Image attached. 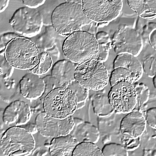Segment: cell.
Instances as JSON below:
<instances>
[{
    "label": "cell",
    "mask_w": 156,
    "mask_h": 156,
    "mask_svg": "<svg viewBox=\"0 0 156 156\" xmlns=\"http://www.w3.org/2000/svg\"><path fill=\"white\" fill-rule=\"evenodd\" d=\"M62 51L67 60L79 65L89 60H98L99 55L95 37L86 31L76 32L67 37L64 41Z\"/></svg>",
    "instance_id": "7a4b0ae2"
},
{
    "label": "cell",
    "mask_w": 156,
    "mask_h": 156,
    "mask_svg": "<svg viewBox=\"0 0 156 156\" xmlns=\"http://www.w3.org/2000/svg\"><path fill=\"white\" fill-rule=\"evenodd\" d=\"M95 37L99 45V55L98 61L103 63L108 57L110 49L112 46V40L108 33L100 31L96 35Z\"/></svg>",
    "instance_id": "603a6c76"
},
{
    "label": "cell",
    "mask_w": 156,
    "mask_h": 156,
    "mask_svg": "<svg viewBox=\"0 0 156 156\" xmlns=\"http://www.w3.org/2000/svg\"><path fill=\"white\" fill-rule=\"evenodd\" d=\"M128 5L139 16L146 20L156 18V0H129Z\"/></svg>",
    "instance_id": "d6986e66"
},
{
    "label": "cell",
    "mask_w": 156,
    "mask_h": 156,
    "mask_svg": "<svg viewBox=\"0 0 156 156\" xmlns=\"http://www.w3.org/2000/svg\"><path fill=\"white\" fill-rule=\"evenodd\" d=\"M31 111L25 101L16 100L5 108L3 114V121L10 127L25 125L30 120Z\"/></svg>",
    "instance_id": "7c38bea8"
},
{
    "label": "cell",
    "mask_w": 156,
    "mask_h": 156,
    "mask_svg": "<svg viewBox=\"0 0 156 156\" xmlns=\"http://www.w3.org/2000/svg\"><path fill=\"white\" fill-rule=\"evenodd\" d=\"M111 87L120 82H127L133 84V77L128 69L123 67L115 68L112 71L109 80Z\"/></svg>",
    "instance_id": "484cf974"
},
{
    "label": "cell",
    "mask_w": 156,
    "mask_h": 156,
    "mask_svg": "<svg viewBox=\"0 0 156 156\" xmlns=\"http://www.w3.org/2000/svg\"><path fill=\"white\" fill-rule=\"evenodd\" d=\"M14 67L9 64L5 58L1 57V76L3 80H6L10 77L13 74Z\"/></svg>",
    "instance_id": "1f68e13d"
},
{
    "label": "cell",
    "mask_w": 156,
    "mask_h": 156,
    "mask_svg": "<svg viewBox=\"0 0 156 156\" xmlns=\"http://www.w3.org/2000/svg\"><path fill=\"white\" fill-rule=\"evenodd\" d=\"M103 156H128V151L122 144L110 143L106 144L101 150Z\"/></svg>",
    "instance_id": "f1b7e54d"
},
{
    "label": "cell",
    "mask_w": 156,
    "mask_h": 156,
    "mask_svg": "<svg viewBox=\"0 0 156 156\" xmlns=\"http://www.w3.org/2000/svg\"><path fill=\"white\" fill-rule=\"evenodd\" d=\"M26 7L28 8L36 9L40 6L43 5L45 1V0H23L22 1Z\"/></svg>",
    "instance_id": "d590c367"
},
{
    "label": "cell",
    "mask_w": 156,
    "mask_h": 156,
    "mask_svg": "<svg viewBox=\"0 0 156 156\" xmlns=\"http://www.w3.org/2000/svg\"><path fill=\"white\" fill-rule=\"evenodd\" d=\"M79 143L71 134L53 138L48 147L49 154L52 156H72Z\"/></svg>",
    "instance_id": "2e32d148"
},
{
    "label": "cell",
    "mask_w": 156,
    "mask_h": 156,
    "mask_svg": "<svg viewBox=\"0 0 156 156\" xmlns=\"http://www.w3.org/2000/svg\"><path fill=\"white\" fill-rule=\"evenodd\" d=\"M35 124L41 135L52 138L70 134L75 125L72 115L61 120L49 116L44 111L37 115Z\"/></svg>",
    "instance_id": "8fae6325"
},
{
    "label": "cell",
    "mask_w": 156,
    "mask_h": 156,
    "mask_svg": "<svg viewBox=\"0 0 156 156\" xmlns=\"http://www.w3.org/2000/svg\"><path fill=\"white\" fill-rule=\"evenodd\" d=\"M52 25L59 35L67 37L76 32L86 31L92 24L82 8V2L66 1L57 6L51 16Z\"/></svg>",
    "instance_id": "6da1fadb"
},
{
    "label": "cell",
    "mask_w": 156,
    "mask_h": 156,
    "mask_svg": "<svg viewBox=\"0 0 156 156\" xmlns=\"http://www.w3.org/2000/svg\"><path fill=\"white\" fill-rule=\"evenodd\" d=\"M44 111L49 116L64 119L73 115L77 110V98L68 87H59L52 90L45 98Z\"/></svg>",
    "instance_id": "277c9868"
},
{
    "label": "cell",
    "mask_w": 156,
    "mask_h": 156,
    "mask_svg": "<svg viewBox=\"0 0 156 156\" xmlns=\"http://www.w3.org/2000/svg\"><path fill=\"white\" fill-rule=\"evenodd\" d=\"M144 73L150 78L156 75V54H150L143 58L141 62Z\"/></svg>",
    "instance_id": "f546056e"
},
{
    "label": "cell",
    "mask_w": 156,
    "mask_h": 156,
    "mask_svg": "<svg viewBox=\"0 0 156 156\" xmlns=\"http://www.w3.org/2000/svg\"><path fill=\"white\" fill-rule=\"evenodd\" d=\"M146 117H145L146 123L150 127L153 129H156V108L152 107L146 111Z\"/></svg>",
    "instance_id": "e575fe53"
},
{
    "label": "cell",
    "mask_w": 156,
    "mask_h": 156,
    "mask_svg": "<svg viewBox=\"0 0 156 156\" xmlns=\"http://www.w3.org/2000/svg\"><path fill=\"white\" fill-rule=\"evenodd\" d=\"M74 78L83 87L95 91L104 90L109 80L108 71L103 63L95 59L79 65L76 69Z\"/></svg>",
    "instance_id": "8992f818"
},
{
    "label": "cell",
    "mask_w": 156,
    "mask_h": 156,
    "mask_svg": "<svg viewBox=\"0 0 156 156\" xmlns=\"http://www.w3.org/2000/svg\"><path fill=\"white\" fill-rule=\"evenodd\" d=\"M108 96L111 106L118 114L132 112L136 104V93L133 84L120 82L112 86Z\"/></svg>",
    "instance_id": "30bf717a"
},
{
    "label": "cell",
    "mask_w": 156,
    "mask_h": 156,
    "mask_svg": "<svg viewBox=\"0 0 156 156\" xmlns=\"http://www.w3.org/2000/svg\"><path fill=\"white\" fill-rule=\"evenodd\" d=\"M53 64L52 57L48 53L42 52L40 53V59L37 64L29 72L38 75L46 74L51 68Z\"/></svg>",
    "instance_id": "d4e9b609"
},
{
    "label": "cell",
    "mask_w": 156,
    "mask_h": 156,
    "mask_svg": "<svg viewBox=\"0 0 156 156\" xmlns=\"http://www.w3.org/2000/svg\"><path fill=\"white\" fill-rule=\"evenodd\" d=\"M9 0H1L0 1V12H2L5 11L8 7L9 4Z\"/></svg>",
    "instance_id": "74e56055"
},
{
    "label": "cell",
    "mask_w": 156,
    "mask_h": 156,
    "mask_svg": "<svg viewBox=\"0 0 156 156\" xmlns=\"http://www.w3.org/2000/svg\"><path fill=\"white\" fill-rule=\"evenodd\" d=\"M70 134L75 137L79 143L90 142L96 144L100 137L98 127L87 121H83L75 125Z\"/></svg>",
    "instance_id": "ac0fdd59"
},
{
    "label": "cell",
    "mask_w": 156,
    "mask_h": 156,
    "mask_svg": "<svg viewBox=\"0 0 156 156\" xmlns=\"http://www.w3.org/2000/svg\"><path fill=\"white\" fill-rule=\"evenodd\" d=\"M28 131L29 133H31V134H34L38 132L37 126L36 124H28L25 128Z\"/></svg>",
    "instance_id": "8d00e7d4"
},
{
    "label": "cell",
    "mask_w": 156,
    "mask_h": 156,
    "mask_svg": "<svg viewBox=\"0 0 156 156\" xmlns=\"http://www.w3.org/2000/svg\"><path fill=\"white\" fill-rule=\"evenodd\" d=\"M147 123L142 113L132 111L122 118L120 124V131L126 137L137 139L145 132Z\"/></svg>",
    "instance_id": "4fadbf2b"
},
{
    "label": "cell",
    "mask_w": 156,
    "mask_h": 156,
    "mask_svg": "<svg viewBox=\"0 0 156 156\" xmlns=\"http://www.w3.org/2000/svg\"><path fill=\"white\" fill-rule=\"evenodd\" d=\"M43 79L45 84V86L44 93L40 98L42 103H43L45 98L48 93L56 88L62 87L58 80L51 75L46 76L44 77Z\"/></svg>",
    "instance_id": "4dcf8cb0"
},
{
    "label": "cell",
    "mask_w": 156,
    "mask_h": 156,
    "mask_svg": "<svg viewBox=\"0 0 156 156\" xmlns=\"http://www.w3.org/2000/svg\"><path fill=\"white\" fill-rule=\"evenodd\" d=\"M123 67L130 72L133 82L139 81L142 76L143 72L141 62L137 57L128 54L118 55L113 62V69Z\"/></svg>",
    "instance_id": "e0dca14e"
},
{
    "label": "cell",
    "mask_w": 156,
    "mask_h": 156,
    "mask_svg": "<svg viewBox=\"0 0 156 156\" xmlns=\"http://www.w3.org/2000/svg\"><path fill=\"white\" fill-rule=\"evenodd\" d=\"M143 42L148 43L156 49V23L150 22L143 27L140 33Z\"/></svg>",
    "instance_id": "83f0119b"
},
{
    "label": "cell",
    "mask_w": 156,
    "mask_h": 156,
    "mask_svg": "<svg viewBox=\"0 0 156 156\" xmlns=\"http://www.w3.org/2000/svg\"><path fill=\"white\" fill-rule=\"evenodd\" d=\"M13 30L26 37H32L40 34L43 25V16L36 9L27 7L18 9L9 20Z\"/></svg>",
    "instance_id": "ba28073f"
},
{
    "label": "cell",
    "mask_w": 156,
    "mask_h": 156,
    "mask_svg": "<svg viewBox=\"0 0 156 156\" xmlns=\"http://www.w3.org/2000/svg\"><path fill=\"white\" fill-rule=\"evenodd\" d=\"M40 53L35 42L28 38L20 36L8 44L4 55L14 68L30 70L38 63Z\"/></svg>",
    "instance_id": "3957f363"
},
{
    "label": "cell",
    "mask_w": 156,
    "mask_h": 156,
    "mask_svg": "<svg viewBox=\"0 0 156 156\" xmlns=\"http://www.w3.org/2000/svg\"><path fill=\"white\" fill-rule=\"evenodd\" d=\"M21 36L15 33L9 32L6 33L1 35L0 39V51L1 55L4 54L6 47L12 40L15 38Z\"/></svg>",
    "instance_id": "d6a6232c"
},
{
    "label": "cell",
    "mask_w": 156,
    "mask_h": 156,
    "mask_svg": "<svg viewBox=\"0 0 156 156\" xmlns=\"http://www.w3.org/2000/svg\"><path fill=\"white\" fill-rule=\"evenodd\" d=\"M153 83L154 86V88L156 89V77L155 76L153 78Z\"/></svg>",
    "instance_id": "f35d334b"
},
{
    "label": "cell",
    "mask_w": 156,
    "mask_h": 156,
    "mask_svg": "<svg viewBox=\"0 0 156 156\" xmlns=\"http://www.w3.org/2000/svg\"><path fill=\"white\" fill-rule=\"evenodd\" d=\"M35 147L33 134L23 127H10L1 138V150L4 156L28 155Z\"/></svg>",
    "instance_id": "5b68a950"
},
{
    "label": "cell",
    "mask_w": 156,
    "mask_h": 156,
    "mask_svg": "<svg viewBox=\"0 0 156 156\" xmlns=\"http://www.w3.org/2000/svg\"><path fill=\"white\" fill-rule=\"evenodd\" d=\"M72 156H103L101 150L94 143L82 142L76 145Z\"/></svg>",
    "instance_id": "cb8c5ba5"
},
{
    "label": "cell",
    "mask_w": 156,
    "mask_h": 156,
    "mask_svg": "<svg viewBox=\"0 0 156 156\" xmlns=\"http://www.w3.org/2000/svg\"><path fill=\"white\" fill-rule=\"evenodd\" d=\"M40 52H45L57 59L59 57L60 51L55 44V39L45 33L35 41Z\"/></svg>",
    "instance_id": "7402d4cb"
},
{
    "label": "cell",
    "mask_w": 156,
    "mask_h": 156,
    "mask_svg": "<svg viewBox=\"0 0 156 156\" xmlns=\"http://www.w3.org/2000/svg\"><path fill=\"white\" fill-rule=\"evenodd\" d=\"M122 139L123 145L127 151H133L139 147L140 145V137L137 139L126 137L123 135Z\"/></svg>",
    "instance_id": "836d02e7"
},
{
    "label": "cell",
    "mask_w": 156,
    "mask_h": 156,
    "mask_svg": "<svg viewBox=\"0 0 156 156\" xmlns=\"http://www.w3.org/2000/svg\"><path fill=\"white\" fill-rule=\"evenodd\" d=\"M44 81L43 78L34 73H27L20 81L21 94L27 100L40 98L44 93Z\"/></svg>",
    "instance_id": "5bb4252c"
},
{
    "label": "cell",
    "mask_w": 156,
    "mask_h": 156,
    "mask_svg": "<svg viewBox=\"0 0 156 156\" xmlns=\"http://www.w3.org/2000/svg\"><path fill=\"white\" fill-rule=\"evenodd\" d=\"M136 93V104L133 111H136L143 114L146 115L145 112L147 107L150 95L149 88L147 85L144 83H136L133 84Z\"/></svg>",
    "instance_id": "44dd1931"
},
{
    "label": "cell",
    "mask_w": 156,
    "mask_h": 156,
    "mask_svg": "<svg viewBox=\"0 0 156 156\" xmlns=\"http://www.w3.org/2000/svg\"><path fill=\"white\" fill-rule=\"evenodd\" d=\"M93 112L98 117L108 118L115 112L110 104L108 95L104 93L95 94L92 98Z\"/></svg>",
    "instance_id": "ffe728a7"
},
{
    "label": "cell",
    "mask_w": 156,
    "mask_h": 156,
    "mask_svg": "<svg viewBox=\"0 0 156 156\" xmlns=\"http://www.w3.org/2000/svg\"><path fill=\"white\" fill-rule=\"evenodd\" d=\"M68 87L71 90L76 96L77 102V109L83 108L85 106V102L89 95V90L83 87L76 80L69 83Z\"/></svg>",
    "instance_id": "4316f807"
},
{
    "label": "cell",
    "mask_w": 156,
    "mask_h": 156,
    "mask_svg": "<svg viewBox=\"0 0 156 156\" xmlns=\"http://www.w3.org/2000/svg\"><path fill=\"white\" fill-rule=\"evenodd\" d=\"M79 65L68 60H60L53 66L51 75L58 80L62 87H68L69 84L75 80L74 74Z\"/></svg>",
    "instance_id": "9a60e30c"
},
{
    "label": "cell",
    "mask_w": 156,
    "mask_h": 156,
    "mask_svg": "<svg viewBox=\"0 0 156 156\" xmlns=\"http://www.w3.org/2000/svg\"><path fill=\"white\" fill-rule=\"evenodd\" d=\"M83 10L92 22L106 23L114 20L120 15L123 7L121 0H83Z\"/></svg>",
    "instance_id": "52a82bcc"
},
{
    "label": "cell",
    "mask_w": 156,
    "mask_h": 156,
    "mask_svg": "<svg viewBox=\"0 0 156 156\" xmlns=\"http://www.w3.org/2000/svg\"><path fill=\"white\" fill-rule=\"evenodd\" d=\"M112 46L117 55L131 54L137 57L144 47V42L140 34L135 29L125 25H120L112 39Z\"/></svg>",
    "instance_id": "9c48e42d"
}]
</instances>
